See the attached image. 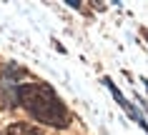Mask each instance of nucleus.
<instances>
[{"instance_id":"f257e3e1","label":"nucleus","mask_w":148,"mask_h":135,"mask_svg":"<svg viewBox=\"0 0 148 135\" xmlns=\"http://www.w3.org/2000/svg\"><path fill=\"white\" fill-rule=\"evenodd\" d=\"M15 98H18V103L43 125H50V128H68L70 125L68 108L55 95L53 88L45 85V83H20Z\"/></svg>"},{"instance_id":"f03ea898","label":"nucleus","mask_w":148,"mask_h":135,"mask_svg":"<svg viewBox=\"0 0 148 135\" xmlns=\"http://www.w3.org/2000/svg\"><path fill=\"white\" fill-rule=\"evenodd\" d=\"M5 133L8 135H43L38 128H33L30 123H13V125H8Z\"/></svg>"}]
</instances>
